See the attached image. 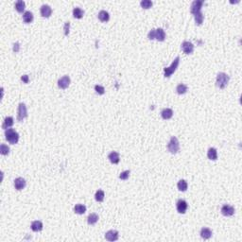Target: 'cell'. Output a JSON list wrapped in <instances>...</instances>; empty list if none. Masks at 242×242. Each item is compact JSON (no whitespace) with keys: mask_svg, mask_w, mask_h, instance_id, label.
Masks as SVG:
<instances>
[{"mask_svg":"<svg viewBox=\"0 0 242 242\" xmlns=\"http://www.w3.org/2000/svg\"><path fill=\"white\" fill-rule=\"evenodd\" d=\"M5 137H6V139H7V141L10 144H13V145L16 144L17 142H18V140H19V134H18V132H17L13 129H8V130H6L5 131Z\"/></svg>","mask_w":242,"mask_h":242,"instance_id":"cell-1","label":"cell"},{"mask_svg":"<svg viewBox=\"0 0 242 242\" xmlns=\"http://www.w3.org/2000/svg\"><path fill=\"white\" fill-rule=\"evenodd\" d=\"M229 79H230V77L226 73H223V72H220L218 74L217 76V80H216V83H217V86L218 88L220 89H223L225 88L228 82H229Z\"/></svg>","mask_w":242,"mask_h":242,"instance_id":"cell-2","label":"cell"},{"mask_svg":"<svg viewBox=\"0 0 242 242\" xmlns=\"http://www.w3.org/2000/svg\"><path fill=\"white\" fill-rule=\"evenodd\" d=\"M179 63H180V57H176V58L174 59V61L172 62L170 66L164 68V76L166 78H169L171 75L176 71V69L178 68Z\"/></svg>","mask_w":242,"mask_h":242,"instance_id":"cell-3","label":"cell"},{"mask_svg":"<svg viewBox=\"0 0 242 242\" xmlns=\"http://www.w3.org/2000/svg\"><path fill=\"white\" fill-rule=\"evenodd\" d=\"M168 149H169V151L172 154H175L177 153L178 151H179V149H180V143L179 141H178L177 139V137L175 136H172L170 138V140L168 144Z\"/></svg>","mask_w":242,"mask_h":242,"instance_id":"cell-4","label":"cell"},{"mask_svg":"<svg viewBox=\"0 0 242 242\" xmlns=\"http://www.w3.org/2000/svg\"><path fill=\"white\" fill-rule=\"evenodd\" d=\"M27 117V111L25 103H20L18 106V112H17V120L23 121Z\"/></svg>","mask_w":242,"mask_h":242,"instance_id":"cell-5","label":"cell"},{"mask_svg":"<svg viewBox=\"0 0 242 242\" xmlns=\"http://www.w3.org/2000/svg\"><path fill=\"white\" fill-rule=\"evenodd\" d=\"M203 0H195V1L192 2L191 4V9H190V10H191V13L192 14H196V13H200V11L201 10V8H203Z\"/></svg>","mask_w":242,"mask_h":242,"instance_id":"cell-6","label":"cell"},{"mask_svg":"<svg viewBox=\"0 0 242 242\" xmlns=\"http://www.w3.org/2000/svg\"><path fill=\"white\" fill-rule=\"evenodd\" d=\"M176 208H177L178 213H180V214H184V213L186 212L187 208H188V204H187V203L186 200L181 199V200H179L177 201Z\"/></svg>","mask_w":242,"mask_h":242,"instance_id":"cell-7","label":"cell"},{"mask_svg":"<svg viewBox=\"0 0 242 242\" xmlns=\"http://www.w3.org/2000/svg\"><path fill=\"white\" fill-rule=\"evenodd\" d=\"M182 50L186 54H192L194 51V45L191 42L184 41L182 44Z\"/></svg>","mask_w":242,"mask_h":242,"instance_id":"cell-8","label":"cell"},{"mask_svg":"<svg viewBox=\"0 0 242 242\" xmlns=\"http://www.w3.org/2000/svg\"><path fill=\"white\" fill-rule=\"evenodd\" d=\"M221 214L225 217H231L235 214V208L229 204H224L221 207Z\"/></svg>","mask_w":242,"mask_h":242,"instance_id":"cell-9","label":"cell"},{"mask_svg":"<svg viewBox=\"0 0 242 242\" xmlns=\"http://www.w3.org/2000/svg\"><path fill=\"white\" fill-rule=\"evenodd\" d=\"M40 13H41V15L43 17L48 18V17H49L51 15V13H52V9H51V7L49 5L44 4V5H42L41 10H40Z\"/></svg>","mask_w":242,"mask_h":242,"instance_id":"cell-10","label":"cell"},{"mask_svg":"<svg viewBox=\"0 0 242 242\" xmlns=\"http://www.w3.org/2000/svg\"><path fill=\"white\" fill-rule=\"evenodd\" d=\"M70 84V78L68 76H63L58 80V86L61 89H66Z\"/></svg>","mask_w":242,"mask_h":242,"instance_id":"cell-11","label":"cell"},{"mask_svg":"<svg viewBox=\"0 0 242 242\" xmlns=\"http://www.w3.org/2000/svg\"><path fill=\"white\" fill-rule=\"evenodd\" d=\"M105 238L108 241H117L118 239V232L117 230H110L105 234Z\"/></svg>","mask_w":242,"mask_h":242,"instance_id":"cell-12","label":"cell"},{"mask_svg":"<svg viewBox=\"0 0 242 242\" xmlns=\"http://www.w3.org/2000/svg\"><path fill=\"white\" fill-rule=\"evenodd\" d=\"M26 180L24 179V178H22V177H18V178H16V179L14 180V187L15 189L17 190H22L23 188H25L26 186Z\"/></svg>","mask_w":242,"mask_h":242,"instance_id":"cell-13","label":"cell"},{"mask_svg":"<svg viewBox=\"0 0 242 242\" xmlns=\"http://www.w3.org/2000/svg\"><path fill=\"white\" fill-rule=\"evenodd\" d=\"M155 39H156L157 41H160V42L165 41L166 32H165V30H163L162 27H159V28H156V30H155Z\"/></svg>","mask_w":242,"mask_h":242,"instance_id":"cell-14","label":"cell"},{"mask_svg":"<svg viewBox=\"0 0 242 242\" xmlns=\"http://www.w3.org/2000/svg\"><path fill=\"white\" fill-rule=\"evenodd\" d=\"M108 159L110 160V162L112 164H118L120 161V157L119 154L117 151H112L110 152V154L108 155Z\"/></svg>","mask_w":242,"mask_h":242,"instance_id":"cell-15","label":"cell"},{"mask_svg":"<svg viewBox=\"0 0 242 242\" xmlns=\"http://www.w3.org/2000/svg\"><path fill=\"white\" fill-rule=\"evenodd\" d=\"M13 123H14L13 118L11 117H6V118L4 119V121H3L2 129H4L5 131H6V130H8V129H10V127L13 125Z\"/></svg>","mask_w":242,"mask_h":242,"instance_id":"cell-16","label":"cell"},{"mask_svg":"<svg viewBox=\"0 0 242 242\" xmlns=\"http://www.w3.org/2000/svg\"><path fill=\"white\" fill-rule=\"evenodd\" d=\"M161 116H162V117L166 120L170 119L172 117H173V111L169 108H165L162 110V112H161Z\"/></svg>","mask_w":242,"mask_h":242,"instance_id":"cell-17","label":"cell"},{"mask_svg":"<svg viewBox=\"0 0 242 242\" xmlns=\"http://www.w3.org/2000/svg\"><path fill=\"white\" fill-rule=\"evenodd\" d=\"M212 235H213V233L209 228L204 227L200 230V237L204 239H209L212 237Z\"/></svg>","mask_w":242,"mask_h":242,"instance_id":"cell-18","label":"cell"},{"mask_svg":"<svg viewBox=\"0 0 242 242\" xmlns=\"http://www.w3.org/2000/svg\"><path fill=\"white\" fill-rule=\"evenodd\" d=\"M97 17H99V19L101 22H107V21H109V19H110V14H109L108 11L102 10H100L99 13V15H97Z\"/></svg>","mask_w":242,"mask_h":242,"instance_id":"cell-19","label":"cell"},{"mask_svg":"<svg viewBox=\"0 0 242 242\" xmlns=\"http://www.w3.org/2000/svg\"><path fill=\"white\" fill-rule=\"evenodd\" d=\"M23 21L27 23V24H30V23H31L33 21V14H32L31 11L27 10L23 13Z\"/></svg>","mask_w":242,"mask_h":242,"instance_id":"cell-20","label":"cell"},{"mask_svg":"<svg viewBox=\"0 0 242 242\" xmlns=\"http://www.w3.org/2000/svg\"><path fill=\"white\" fill-rule=\"evenodd\" d=\"M207 157H208L210 160L215 161L218 159V151L215 148H210L207 151Z\"/></svg>","mask_w":242,"mask_h":242,"instance_id":"cell-21","label":"cell"},{"mask_svg":"<svg viewBox=\"0 0 242 242\" xmlns=\"http://www.w3.org/2000/svg\"><path fill=\"white\" fill-rule=\"evenodd\" d=\"M43 229V223L40 220H35L31 223V230L33 232H40Z\"/></svg>","mask_w":242,"mask_h":242,"instance_id":"cell-22","label":"cell"},{"mask_svg":"<svg viewBox=\"0 0 242 242\" xmlns=\"http://www.w3.org/2000/svg\"><path fill=\"white\" fill-rule=\"evenodd\" d=\"M74 211L76 214H79V215H82L84 214V213L86 212V206L83 205V204H76L74 207Z\"/></svg>","mask_w":242,"mask_h":242,"instance_id":"cell-23","label":"cell"},{"mask_svg":"<svg viewBox=\"0 0 242 242\" xmlns=\"http://www.w3.org/2000/svg\"><path fill=\"white\" fill-rule=\"evenodd\" d=\"M83 14H84V11L82 9H80V8L77 7V8H74L73 9V16L75 17V18H77V19L82 18Z\"/></svg>","mask_w":242,"mask_h":242,"instance_id":"cell-24","label":"cell"},{"mask_svg":"<svg viewBox=\"0 0 242 242\" xmlns=\"http://www.w3.org/2000/svg\"><path fill=\"white\" fill-rule=\"evenodd\" d=\"M97 220H99V216L95 214V213L90 214L87 218V222H88V224H90V225H94V224H96L97 222Z\"/></svg>","mask_w":242,"mask_h":242,"instance_id":"cell-25","label":"cell"},{"mask_svg":"<svg viewBox=\"0 0 242 242\" xmlns=\"http://www.w3.org/2000/svg\"><path fill=\"white\" fill-rule=\"evenodd\" d=\"M25 8H26V3L23 1V0H18V1L15 3V9L18 13H23V11L25 10Z\"/></svg>","mask_w":242,"mask_h":242,"instance_id":"cell-26","label":"cell"},{"mask_svg":"<svg viewBox=\"0 0 242 242\" xmlns=\"http://www.w3.org/2000/svg\"><path fill=\"white\" fill-rule=\"evenodd\" d=\"M177 186H178V189L180 190V191H186V189L188 187V184H187V182L186 180H180L177 183Z\"/></svg>","mask_w":242,"mask_h":242,"instance_id":"cell-27","label":"cell"},{"mask_svg":"<svg viewBox=\"0 0 242 242\" xmlns=\"http://www.w3.org/2000/svg\"><path fill=\"white\" fill-rule=\"evenodd\" d=\"M176 91H177V93L179 95H183V94H186L187 92V86L186 84H183V83H180V84L177 85Z\"/></svg>","mask_w":242,"mask_h":242,"instance_id":"cell-28","label":"cell"},{"mask_svg":"<svg viewBox=\"0 0 242 242\" xmlns=\"http://www.w3.org/2000/svg\"><path fill=\"white\" fill-rule=\"evenodd\" d=\"M194 18H195V22H196V24L200 26V25L203 24V19H204V16H203V13H201V11H200V13H198L194 14Z\"/></svg>","mask_w":242,"mask_h":242,"instance_id":"cell-29","label":"cell"},{"mask_svg":"<svg viewBox=\"0 0 242 242\" xmlns=\"http://www.w3.org/2000/svg\"><path fill=\"white\" fill-rule=\"evenodd\" d=\"M104 197H105V194H104V191H102V190H97L95 194V199L97 201H103Z\"/></svg>","mask_w":242,"mask_h":242,"instance_id":"cell-30","label":"cell"},{"mask_svg":"<svg viewBox=\"0 0 242 242\" xmlns=\"http://www.w3.org/2000/svg\"><path fill=\"white\" fill-rule=\"evenodd\" d=\"M140 5L144 9H149V8L152 7L153 2L151 1V0H142V1L140 2Z\"/></svg>","mask_w":242,"mask_h":242,"instance_id":"cell-31","label":"cell"},{"mask_svg":"<svg viewBox=\"0 0 242 242\" xmlns=\"http://www.w3.org/2000/svg\"><path fill=\"white\" fill-rule=\"evenodd\" d=\"M0 153L2 155H8L10 153V148L5 145V144H1V146H0Z\"/></svg>","mask_w":242,"mask_h":242,"instance_id":"cell-32","label":"cell"},{"mask_svg":"<svg viewBox=\"0 0 242 242\" xmlns=\"http://www.w3.org/2000/svg\"><path fill=\"white\" fill-rule=\"evenodd\" d=\"M130 170H125L123 172H121V173L119 174V179L121 180H127L128 178L130 177Z\"/></svg>","mask_w":242,"mask_h":242,"instance_id":"cell-33","label":"cell"},{"mask_svg":"<svg viewBox=\"0 0 242 242\" xmlns=\"http://www.w3.org/2000/svg\"><path fill=\"white\" fill-rule=\"evenodd\" d=\"M95 90H96V92L99 95H103V94L105 93V89L101 85H96L95 86Z\"/></svg>","mask_w":242,"mask_h":242,"instance_id":"cell-34","label":"cell"},{"mask_svg":"<svg viewBox=\"0 0 242 242\" xmlns=\"http://www.w3.org/2000/svg\"><path fill=\"white\" fill-rule=\"evenodd\" d=\"M69 30H70V23L69 22H65V27H63V30H65V35L67 36L69 34Z\"/></svg>","mask_w":242,"mask_h":242,"instance_id":"cell-35","label":"cell"},{"mask_svg":"<svg viewBox=\"0 0 242 242\" xmlns=\"http://www.w3.org/2000/svg\"><path fill=\"white\" fill-rule=\"evenodd\" d=\"M148 38L149 40H154L155 39V28H152V30L148 32Z\"/></svg>","mask_w":242,"mask_h":242,"instance_id":"cell-36","label":"cell"},{"mask_svg":"<svg viewBox=\"0 0 242 242\" xmlns=\"http://www.w3.org/2000/svg\"><path fill=\"white\" fill-rule=\"evenodd\" d=\"M19 48H20V45H19V43H14V44H13V51H14V52H18V51H19Z\"/></svg>","mask_w":242,"mask_h":242,"instance_id":"cell-37","label":"cell"},{"mask_svg":"<svg viewBox=\"0 0 242 242\" xmlns=\"http://www.w3.org/2000/svg\"><path fill=\"white\" fill-rule=\"evenodd\" d=\"M21 79H22L25 83H28V82H30V78H28L27 75H24V76H22V77H21Z\"/></svg>","mask_w":242,"mask_h":242,"instance_id":"cell-38","label":"cell"}]
</instances>
